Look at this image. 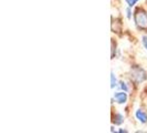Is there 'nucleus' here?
<instances>
[{"label": "nucleus", "mask_w": 147, "mask_h": 133, "mask_svg": "<svg viewBox=\"0 0 147 133\" xmlns=\"http://www.w3.org/2000/svg\"><path fill=\"white\" fill-rule=\"evenodd\" d=\"M142 43H143V47L146 49L147 51V36H143L142 37Z\"/></svg>", "instance_id": "nucleus-10"}, {"label": "nucleus", "mask_w": 147, "mask_h": 133, "mask_svg": "<svg viewBox=\"0 0 147 133\" xmlns=\"http://www.w3.org/2000/svg\"><path fill=\"white\" fill-rule=\"evenodd\" d=\"M113 100L117 104H125L128 100V96L127 92L125 91H119V92H115L113 94Z\"/></svg>", "instance_id": "nucleus-3"}, {"label": "nucleus", "mask_w": 147, "mask_h": 133, "mask_svg": "<svg viewBox=\"0 0 147 133\" xmlns=\"http://www.w3.org/2000/svg\"><path fill=\"white\" fill-rule=\"evenodd\" d=\"M124 122V115L121 114V113H115L113 115V123L115 126H121L122 123Z\"/></svg>", "instance_id": "nucleus-5"}, {"label": "nucleus", "mask_w": 147, "mask_h": 133, "mask_svg": "<svg viewBox=\"0 0 147 133\" xmlns=\"http://www.w3.org/2000/svg\"><path fill=\"white\" fill-rule=\"evenodd\" d=\"M135 118L138 120L142 124H146L147 123V113L142 109H137L135 111Z\"/></svg>", "instance_id": "nucleus-4"}, {"label": "nucleus", "mask_w": 147, "mask_h": 133, "mask_svg": "<svg viewBox=\"0 0 147 133\" xmlns=\"http://www.w3.org/2000/svg\"><path fill=\"white\" fill-rule=\"evenodd\" d=\"M134 21L136 28L147 32V11L143 8H137L134 12Z\"/></svg>", "instance_id": "nucleus-1"}, {"label": "nucleus", "mask_w": 147, "mask_h": 133, "mask_svg": "<svg viewBox=\"0 0 147 133\" xmlns=\"http://www.w3.org/2000/svg\"><path fill=\"white\" fill-rule=\"evenodd\" d=\"M132 7H128L126 8V10H125V12H126V17H127V19H132V14H133V11H132V9H131Z\"/></svg>", "instance_id": "nucleus-8"}, {"label": "nucleus", "mask_w": 147, "mask_h": 133, "mask_svg": "<svg viewBox=\"0 0 147 133\" xmlns=\"http://www.w3.org/2000/svg\"><path fill=\"white\" fill-rule=\"evenodd\" d=\"M138 1H140V0H125V2L129 6V7H134Z\"/></svg>", "instance_id": "nucleus-9"}, {"label": "nucleus", "mask_w": 147, "mask_h": 133, "mask_svg": "<svg viewBox=\"0 0 147 133\" xmlns=\"http://www.w3.org/2000/svg\"><path fill=\"white\" fill-rule=\"evenodd\" d=\"M118 132H121V133H126V132H127V130H124V129H119V130H118Z\"/></svg>", "instance_id": "nucleus-11"}, {"label": "nucleus", "mask_w": 147, "mask_h": 133, "mask_svg": "<svg viewBox=\"0 0 147 133\" xmlns=\"http://www.w3.org/2000/svg\"><path fill=\"white\" fill-rule=\"evenodd\" d=\"M119 89L122 90V91H125V92H128V87H127V84H126V82L124 81H119Z\"/></svg>", "instance_id": "nucleus-7"}, {"label": "nucleus", "mask_w": 147, "mask_h": 133, "mask_svg": "<svg viewBox=\"0 0 147 133\" xmlns=\"http://www.w3.org/2000/svg\"><path fill=\"white\" fill-rule=\"evenodd\" d=\"M131 79L135 83H142L147 79L146 71L143 68L134 66V68H132V71H131Z\"/></svg>", "instance_id": "nucleus-2"}, {"label": "nucleus", "mask_w": 147, "mask_h": 133, "mask_svg": "<svg viewBox=\"0 0 147 133\" xmlns=\"http://www.w3.org/2000/svg\"><path fill=\"white\" fill-rule=\"evenodd\" d=\"M119 82L117 81V78H116V74L114 73V71L111 72V88L114 89L117 87V84Z\"/></svg>", "instance_id": "nucleus-6"}]
</instances>
